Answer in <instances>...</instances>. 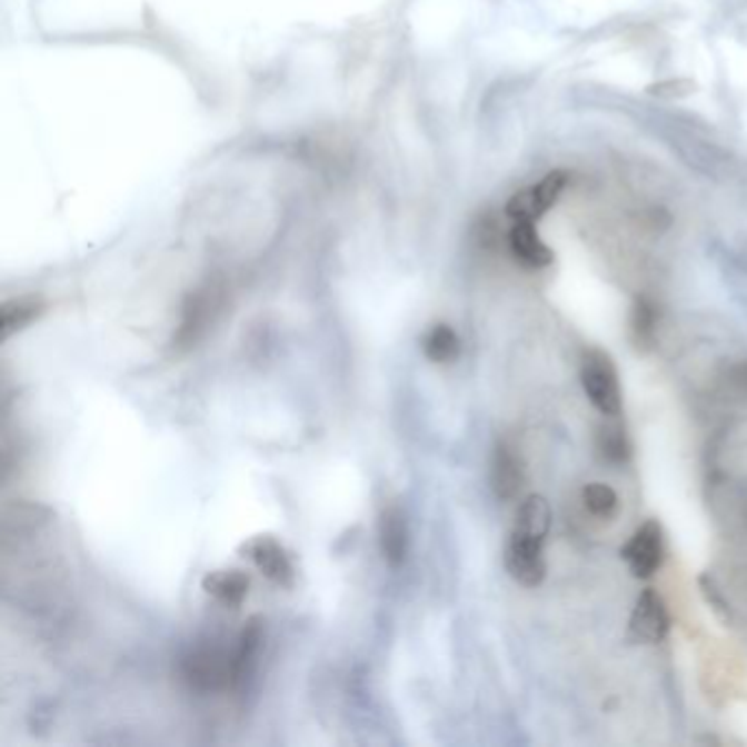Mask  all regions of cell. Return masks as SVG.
<instances>
[{
  "mask_svg": "<svg viewBox=\"0 0 747 747\" xmlns=\"http://www.w3.org/2000/svg\"><path fill=\"white\" fill-rule=\"evenodd\" d=\"M581 386L600 415L616 419L622 410V390L618 369L602 349H586L581 360Z\"/></svg>",
  "mask_w": 747,
  "mask_h": 747,
  "instance_id": "cell-2",
  "label": "cell"
},
{
  "mask_svg": "<svg viewBox=\"0 0 747 747\" xmlns=\"http://www.w3.org/2000/svg\"><path fill=\"white\" fill-rule=\"evenodd\" d=\"M568 173L566 171H550L541 182L516 193L507 205V218L511 222H535L544 218V213L555 207L561 191L566 189Z\"/></svg>",
  "mask_w": 747,
  "mask_h": 747,
  "instance_id": "cell-4",
  "label": "cell"
},
{
  "mask_svg": "<svg viewBox=\"0 0 747 747\" xmlns=\"http://www.w3.org/2000/svg\"><path fill=\"white\" fill-rule=\"evenodd\" d=\"M552 509L544 496H528L518 509L514 530L505 548V566L514 581L537 588L546 579L544 541L550 532Z\"/></svg>",
  "mask_w": 747,
  "mask_h": 747,
  "instance_id": "cell-1",
  "label": "cell"
},
{
  "mask_svg": "<svg viewBox=\"0 0 747 747\" xmlns=\"http://www.w3.org/2000/svg\"><path fill=\"white\" fill-rule=\"evenodd\" d=\"M701 590H704V595H706V598H708V602H710V605H715V611H717L719 616H724V618H728V616H730V607H728V602L721 598L719 590L713 586V581H708V579H701Z\"/></svg>",
  "mask_w": 747,
  "mask_h": 747,
  "instance_id": "cell-17",
  "label": "cell"
},
{
  "mask_svg": "<svg viewBox=\"0 0 747 747\" xmlns=\"http://www.w3.org/2000/svg\"><path fill=\"white\" fill-rule=\"evenodd\" d=\"M424 353L437 365H449L460 353V340L449 325H435L424 338Z\"/></svg>",
  "mask_w": 747,
  "mask_h": 747,
  "instance_id": "cell-13",
  "label": "cell"
},
{
  "mask_svg": "<svg viewBox=\"0 0 747 747\" xmlns=\"http://www.w3.org/2000/svg\"><path fill=\"white\" fill-rule=\"evenodd\" d=\"M246 557L259 568V572L277 586H292L295 581V566L286 552V548L268 535L252 537L241 548Z\"/></svg>",
  "mask_w": 747,
  "mask_h": 747,
  "instance_id": "cell-6",
  "label": "cell"
},
{
  "mask_svg": "<svg viewBox=\"0 0 747 747\" xmlns=\"http://www.w3.org/2000/svg\"><path fill=\"white\" fill-rule=\"evenodd\" d=\"M730 377H733V384H735V386H739L741 390H746L747 392V360L739 362V365H735L733 371H730Z\"/></svg>",
  "mask_w": 747,
  "mask_h": 747,
  "instance_id": "cell-18",
  "label": "cell"
},
{
  "mask_svg": "<svg viewBox=\"0 0 747 747\" xmlns=\"http://www.w3.org/2000/svg\"><path fill=\"white\" fill-rule=\"evenodd\" d=\"M584 505L586 509L600 520H609L618 511V494L605 482H590L584 487Z\"/></svg>",
  "mask_w": 747,
  "mask_h": 747,
  "instance_id": "cell-16",
  "label": "cell"
},
{
  "mask_svg": "<svg viewBox=\"0 0 747 747\" xmlns=\"http://www.w3.org/2000/svg\"><path fill=\"white\" fill-rule=\"evenodd\" d=\"M620 557L627 561L629 572L647 581L651 579L665 561V532L658 520H647L636 528L629 541L620 548Z\"/></svg>",
  "mask_w": 747,
  "mask_h": 747,
  "instance_id": "cell-3",
  "label": "cell"
},
{
  "mask_svg": "<svg viewBox=\"0 0 747 747\" xmlns=\"http://www.w3.org/2000/svg\"><path fill=\"white\" fill-rule=\"evenodd\" d=\"M658 307L649 299H638L631 309V342L640 353L656 347L658 338Z\"/></svg>",
  "mask_w": 747,
  "mask_h": 747,
  "instance_id": "cell-12",
  "label": "cell"
},
{
  "mask_svg": "<svg viewBox=\"0 0 747 747\" xmlns=\"http://www.w3.org/2000/svg\"><path fill=\"white\" fill-rule=\"evenodd\" d=\"M379 546L384 552V559L390 566H399L406 559L408 550V528L404 514L397 507H388L381 514L379 520Z\"/></svg>",
  "mask_w": 747,
  "mask_h": 747,
  "instance_id": "cell-10",
  "label": "cell"
},
{
  "mask_svg": "<svg viewBox=\"0 0 747 747\" xmlns=\"http://www.w3.org/2000/svg\"><path fill=\"white\" fill-rule=\"evenodd\" d=\"M213 313H216V302L209 295H198L189 300L185 305L182 322L176 333V347L178 349L196 347V342H200L205 333L209 331L213 322Z\"/></svg>",
  "mask_w": 747,
  "mask_h": 747,
  "instance_id": "cell-9",
  "label": "cell"
},
{
  "mask_svg": "<svg viewBox=\"0 0 747 747\" xmlns=\"http://www.w3.org/2000/svg\"><path fill=\"white\" fill-rule=\"evenodd\" d=\"M509 248L526 268H546L552 263V250L541 241L535 222H511Z\"/></svg>",
  "mask_w": 747,
  "mask_h": 747,
  "instance_id": "cell-8",
  "label": "cell"
},
{
  "mask_svg": "<svg viewBox=\"0 0 747 747\" xmlns=\"http://www.w3.org/2000/svg\"><path fill=\"white\" fill-rule=\"evenodd\" d=\"M524 467L520 454L509 444H498L491 460V485L500 500H514L522 489Z\"/></svg>",
  "mask_w": 747,
  "mask_h": 747,
  "instance_id": "cell-7",
  "label": "cell"
},
{
  "mask_svg": "<svg viewBox=\"0 0 747 747\" xmlns=\"http://www.w3.org/2000/svg\"><path fill=\"white\" fill-rule=\"evenodd\" d=\"M42 302L38 299H13L2 305V338L24 329L36 316H40Z\"/></svg>",
  "mask_w": 747,
  "mask_h": 747,
  "instance_id": "cell-15",
  "label": "cell"
},
{
  "mask_svg": "<svg viewBox=\"0 0 747 747\" xmlns=\"http://www.w3.org/2000/svg\"><path fill=\"white\" fill-rule=\"evenodd\" d=\"M597 449L602 460L611 465H625L631 456V444L618 424H602L597 430Z\"/></svg>",
  "mask_w": 747,
  "mask_h": 747,
  "instance_id": "cell-14",
  "label": "cell"
},
{
  "mask_svg": "<svg viewBox=\"0 0 747 747\" xmlns=\"http://www.w3.org/2000/svg\"><path fill=\"white\" fill-rule=\"evenodd\" d=\"M248 586L250 581L241 570H216L202 581L205 592L228 607L241 605V600L248 595Z\"/></svg>",
  "mask_w": 747,
  "mask_h": 747,
  "instance_id": "cell-11",
  "label": "cell"
},
{
  "mask_svg": "<svg viewBox=\"0 0 747 747\" xmlns=\"http://www.w3.org/2000/svg\"><path fill=\"white\" fill-rule=\"evenodd\" d=\"M669 629L671 616L665 598L654 588L643 590L629 618V638L643 645H658L669 636Z\"/></svg>",
  "mask_w": 747,
  "mask_h": 747,
  "instance_id": "cell-5",
  "label": "cell"
}]
</instances>
